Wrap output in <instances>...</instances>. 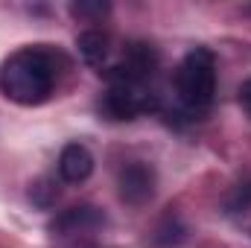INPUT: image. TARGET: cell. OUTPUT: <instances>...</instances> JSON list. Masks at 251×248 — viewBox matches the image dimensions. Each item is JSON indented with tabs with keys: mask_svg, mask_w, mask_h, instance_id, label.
Wrapping results in <instances>:
<instances>
[{
	"mask_svg": "<svg viewBox=\"0 0 251 248\" xmlns=\"http://www.w3.org/2000/svg\"><path fill=\"white\" fill-rule=\"evenodd\" d=\"M59 79L56 56L47 47H21L0 67V91L15 105H41L53 97Z\"/></svg>",
	"mask_w": 251,
	"mask_h": 248,
	"instance_id": "cell-1",
	"label": "cell"
},
{
	"mask_svg": "<svg viewBox=\"0 0 251 248\" xmlns=\"http://www.w3.org/2000/svg\"><path fill=\"white\" fill-rule=\"evenodd\" d=\"M173 88L187 114H204L216 97V56L207 47H193L176 67Z\"/></svg>",
	"mask_w": 251,
	"mask_h": 248,
	"instance_id": "cell-2",
	"label": "cell"
},
{
	"mask_svg": "<svg viewBox=\"0 0 251 248\" xmlns=\"http://www.w3.org/2000/svg\"><path fill=\"white\" fill-rule=\"evenodd\" d=\"M158 94L152 85H131V82H111L100 99V111L108 120H134L140 114L158 111Z\"/></svg>",
	"mask_w": 251,
	"mask_h": 248,
	"instance_id": "cell-3",
	"label": "cell"
},
{
	"mask_svg": "<svg viewBox=\"0 0 251 248\" xmlns=\"http://www.w3.org/2000/svg\"><path fill=\"white\" fill-rule=\"evenodd\" d=\"M158 64H161V56L152 44L146 41H131L123 50L120 62H114L111 67L100 70L105 76V82H131V85H152L155 73H158Z\"/></svg>",
	"mask_w": 251,
	"mask_h": 248,
	"instance_id": "cell-4",
	"label": "cell"
},
{
	"mask_svg": "<svg viewBox=\"0 0 251 248\" xmlns=\"http://www.w3.org/2000/svg\"><path fill=\"white\" fill-rule=\"evenodd\" d=\"M117 193L126 204L143 207L155 196V170L143 161H131L117 173Z\"/></svg>",
	"mask_w": 251,
	"mask_h": 248,
	"instance_id": "cell-5",
	"label": "cell"
},
{
	"mask_svg": "<svg viewBox=\"0 0 251 248\" xmlns=\"http://www.w3.org/2000/svg\"><path fill=\"white\" fill-rule=\"evenodd\" d=\"M105 228V213L94 204H79V207H70L64 210L62 216H56V222L50 225L53 237H88V234H97Z\"/></svg>",
	"mask_w": 251,
	"mask_h": 248,
	"instance_id": "cell-6",
	"label": "cell"
},
{
	"mask_svg": "<svg viewBox=\"0 0 251 248\" xmlns=\"http://www.w3.org/2000/svg\"><path fill=\"white\" fill-rule=\"evenodd\" d=\"M94 173V155L85 143H67L59 155V175L67 184H82Z\"/></svg>",
	"mask_w": 251,
	"mask_h": 248,
	"instance_id": "cell-7",
	"label": "cell"
},
{
	"mask_svg": "<svg viewBox=\"0 0 251 248\" xmlns=\"http://www.w3.org/2000/svg\"><path fill=\"white\" fill-rule=\"evenodd\" d=\"M76 50H79V56H82L85 64L102 67L105 56H108V35L100 32V29H85V32L76 38Z\"/></svg>",
	"mask_w": 251,
	"mask_h": 248,
	"instance_id": "cell-8",
	"label": "cell"
},
{
	"mask_svg": "<svg viewBox=\"0 0 251 248\" xmlns=\"http://www.w3.org/2000/svg\"><path fill=\"white\" fill-rule=\"evenodd\" d=\"M225 207H228V213H249L251 210V181H243V184L234 187L228 193V198H225Z\"/></svg>",
	"mask_w": 251,
	"mask_h": 248,
	"instance_id": "cell-9",
	"label": "cell"
},
{
	"mask_svg": "<svg viewBox=\"0 0 251 248\" xmlns=\"http://www.w3.org/2000/svg\"><path fill=\"white\" fill-rule=\"evenodd\" d=\"M56 196H59V190L56 187H50L47 178H41V181H35L32 190H29V198L38 204V207H50L53 201H56Z\"/></svg>",
	"mask_w": 251,
	"mask_h": 248,
	"instance_id": "cell-10",
	"label": "cell"
},
{
	"mask_svg": "<svg viewBox=\"0 0 251 248\" xmlns=\"http://www.w3.org/2000/svg\"><path fill=\"white\" fill-rule=\"evenodd\" d=\"M70 12L76 18H102L108 12V3H73Z\"/></svg>",
	"mask_w": 251,
	"mask_h": 248,
	"instance_id": "cell-11",
	"label": "cell"
},
{
	"mask_svg": "<svg viewBox=\"0 0 251 248\" xmlns=\"http://www.w3.org/2000/svg\"><path fill=\"white\" fill-rule=\"evenodd\" d=\"M240 105H243V111L251 117V79L243 82V88H240Z\"/></svg>",
	"mask_w": 251,
	"mask_h": 248,
	"instance_id": "cell-12",
	"label": "cell"
}]
</instances>
